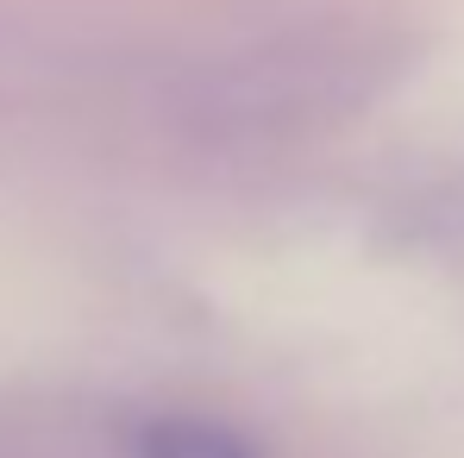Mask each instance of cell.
Returning <instances> with one entry per match:
<instances>
[{
    "instance_id": "obj_1",
    "label": "cell",
    "mask_w": 464,
    "mask_h": 458,
    "mask_svg": "<svg viewBox=\"0 0 464 458\" xmlns=\"http://www.w3.org/2000/svg\"><path fill=\"white\" fill-rule=\"evenodd\" d=\"M139 458H257L232 427L220 421H195V414H169L139 434Z\"/></svg>"
}]
</instances>
